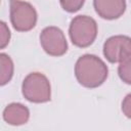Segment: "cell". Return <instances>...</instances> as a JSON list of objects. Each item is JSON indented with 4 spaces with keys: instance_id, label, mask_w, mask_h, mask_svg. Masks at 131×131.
Returning <instances> with one entry per match:
<instances>
[{
    "instance_id": "1",
    "label": "cell",
    "mask_w": 131,
    "mask_h": 131,
    "mask_svg": "<svg viewBox=\"0 0 131 131\" xmlns=\"http://www.w3.org/2000/svg\"><path fill=\"white\" fill-rule=\"evenodd\" d=\"M77 81L86 88H97L102 85L108 76L105 62L94 54H83L75 63Z\"/></svg>"
},
{
    "instance_id": "2",
    "label": "cell",
    "mask_w": 131,
    "mask_h": 131,
    "mask_svg": "<svg viewBox=\"0 0 131 131\" xmlns=\"http://www.w3.org/2000/svg\"><path fill=\"white\" fill-rule=\"evenodd\" d=\"M97 24L95 19L86 14L75 16L69 27V35L72 43L80 48L90 46L97 37Z\"/></svg>"
},
{
    "instance_id": "3",
    "label": "cell",
    "mask_w": 131,
    "mask_h": 131,
    "mask_svg": "<svg viewBox=\"0 0 131 131\" xmlns=\"http://www.w3.org/2000/svg\"><path fill=\"white\" fill-rule=\"evenodd\" d=\"M24 97L34 103H43L51 99V85L48 78L39 72L28 74L21 84Z\"/></svg>"
},
{
    "instance_id": "4",
    "label": "cell",
    "mask_w": 131,
    "mask_h": 131,
    "mask_svg": "<svg viewBox=\"0 0 131 131\" xmlns=\"http://www.w3.org/2000/svg\"><path fill=\"white\" fill-rule=\"evenodd\" d=\"M9 16L14 30L17 32H28L37 23V11L35 7L27 1H10Z\"/></svg>"
},
{
    "instance_id": "5",
    "label": "cell",
    "mask_w": 131,
    "mask_h": 131,
    "mask_svg": "<svg viewBox=\"0 0 131 131\" xmlns=\"http://www.w3.org/2000/svg\"><path fill=\"white\" fill-rule=\"evenodd\" d=\"M39 38L43 50L51 56H61L68 51V41L58 27L49 26L44 28Z\"/></svg>"
},
{
    "instance_id": "6",
    "label": "cell",
    "mask_w": 131,
    "mask_h": 131,
    "mask_svg": "<svg viewBox=\"0 0 131 131\" xmlns=\"http://www.w3.org/2000/svg\"><path fill=\"white\" fill-rule=\"evenodd\" d=\"M103 55L110 62L120 63L131 56V38L125 35L107 38L103 43Z\"/></svg>"
},
{
    "instance_id": "7",
    "label": "cell",
    "mask_w": 131,
    "mask_h": 131,
    "mask_svg": "<svg viewBox=\"0 0 131 131\" xmlns=\"http://www.w3.org/2000/svg\"><path fill=\"white\" fill-rule=\"evenodd\" d=\"M93 7L101 18L116 19L125 12L126 2L124 0H94Z\"/></svg>"
},
{
    "instance_id": "8",
    "label": "cell",
    "mask_w": 131,
    "mask_h": 131,
    "mask_svg": "<svg viewBox=\"0 0 131 131\" xmlns=\"http://www.w3.org/2000/svg\"><path fill=\"white\" fill-rule=\"evenodd\" d=\"M3 120L12 126H20L26 124L30 119L29 108L19 102H11L5 106L2 113Z\"/></svg>"
},
{
    "instance_id": "9",
    "label": "cell",
    "mask_w": 131,
    "mask_h": 131,
    "mask_svg": "<svg viewBox=\"0 0 131 131\" xmlns=\"http://www.w3.org/2000/svg\"><path fill=\"white\" fill-rule=\"evenodd\" d=\"M13 71H14V66L11 57L2 52L0 53V84L1 86H4L7 84L12 76H13Z\"/></svg>"
},
{
    "instance_id": "10",
    "label": "cell",
    "mask_w": 131,
    "mask_h": 131,
    "mask_svg": "<svg viewBox=\"0 0 131 131\" xmlns=\"http://www.w3.org/2000/svg\"><path fill=\"white\" fill-rule=\"evenodd\" d=\"M118 75L124 83L131 85V56L127 57L119 63Z\"/></svg>"
},
{
    "instance_id": "11",
    "label": "cell",
    "mask_w": 131,
    "mask_h": 131,
    "mask_svg": "<svg viewBox=\"0 0 131 131\" xmlns=\"http://www.w3.org/2000/svg\"><path fill=\"white\" fill-rule=\"evenodd\" d=\"M84 0H62L59 2V4L66 11L76 12L84 5Z\"/></svg>"
},
{
    "instance_id": "12",
    "label": "cell",
    "mask_w": 131,
    "mask_h": 131,
    "mask_svg": "<svg viewBox=\"0 0 131 131\" xmlns=\"http://www.w3.org/2000/svg\"><path fill=\"white\" fill-rule=\"evenodd\" d=\"M10 31H9V28L7 27L6 23L1 20L0 21V48L1 49H4L9 41H10Z\"/></svg>"
},
{
    "instance_id": "13",
    "label": "cell",
    "mask_w": 131,
    "mask_h": 131,
    "mask_svg": "<svg viewBox=\"0 0 131 131\" xmlns=\"http://www.w3.org/2000/svg\"><path fill=\"white\" fill-rule=\"evenodd\" d=\"M122 112L127 118L131 119V93L124 97L122 101Z\"/></svg>"
}]
</instances>
